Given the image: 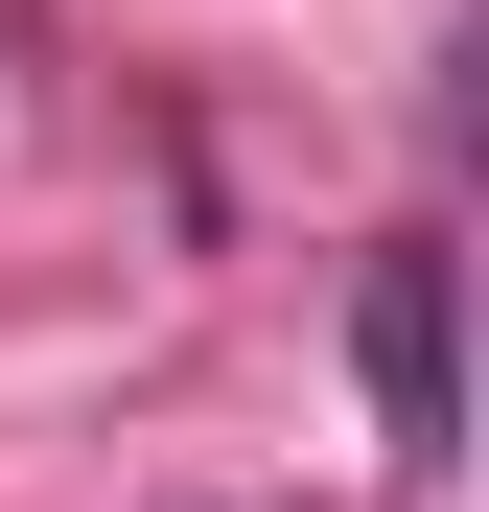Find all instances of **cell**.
I'll use <instances>...</instances> for the list:
<instances>
[{
    "instance_id": "cell-1",
    "label": "cell",
    "mask_w": 489,
    "mask_h": 512,
    "mask_svg": "<svg viewBox=\"0 0 489 512\" xmlns=\"http://www.w3.org/2000/svg\"><path fill=\"white\" fill-rule=\"evenodd\" d=\"M350 373H373V443H396V466H443V443H466V373H443V256H373V280H350Z\"/></svg>"
}]
</instances>
